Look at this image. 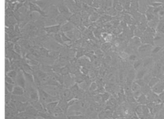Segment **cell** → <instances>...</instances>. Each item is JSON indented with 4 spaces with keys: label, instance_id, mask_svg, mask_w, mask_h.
I'll return each mask as SVG.
<instances>
[{
    "label": "cell",
    "instance_id": "14",
    "mask_svg": "<svg viewBox=\"0 0 164 119\" xmlns=\"http://www.w3.org/2000/svg\"><path fill=\"white\" fill-rule=\"evenodd\" d=\"M135 82L139 85L140 87H142L144 86L145 85V82L144 81V80L143 79H136L135 80Z\"/></svg>",
    "mask_w": 164,
    "mask_h": 119
},
{
    "label": "cell",
    "instance_id": "7",
    "mask_svg": "<svg viewBox=\"0 0 164 119\" xmlns=\"http://www.w3.org/2000/svg\"><path fill=\"white\" fill-rule=\"evenodd\" d=\"M143 67L142 59H138L137 61L133 62V68L135 71H137Z\"/></svg>",
    "mask_w": 164,
    "mask_h": 119
},
{
    "label": "cell",
    "instance_id": "18",
    "mask_svg": "<svg viewBox=\"0 0 164 119\" xmlns=\"http://www.w3.org/2000/svg\"><path fill=\"white\" fill-rule=\"evenodd\" d=\"M131 88L133 90H137L140 88V86L136 83V82H133L131 85Z\"/></svg>",
    "mask_w": 164,
    "mask_h": 119
},
{
    "label": "cell",
    "instance_id": "16",
    "mask_svg": "<svg viewBox=\"0 0 164 119\" xmlns=\"http://www.w3.org/2000/svg\"><path fill=\"white\" fill-rule=\"evenodd\" d=\"M5 80H6V82H7V83L11 84H14V80H13L12 78H10V77H8L7 76H6V77H5Z\"/></svg>",
    "mask_w": 164,
    "mask_h": 119
},
{
    "label": "cell",
    "instance_id": "3",
    "mask_svg": "<svg viewBox=\"0 0 164 119\" xmlns=\"http://www.w3.org/2000/svg\"><path fill=\"white\" fill-rule=\"evenodd\" d=\"M44 30L48 34H50V33H53V34H56L58 33L60 30V26H51V27H48L44 28Z\"/></svg>",
    "mask_w": 164,
    "mask_h": 119
},
{
    "label": "cell",
    "instance_id": "11",
    "mask_svg": "<svg viewBox=\"0 0 164 119\" xmlns=\"http://www.w3.org/2000/svg\"><path fill=\"white\" fill-rule=\"evenodd\" d=\"M54 39L56 43H58L60 45H62V46L64 45V43L63 41H62V36L60 34V33H56V34H54Z\"/></svg>",
    "mask_w": 164,
    "mask_h": 119
},
{
    "label": "cell",
    "instance_id": "12",
    "mask_svg": "<svg viewBox=\"0 0 164 119\" xmlns=\"http://www.w3.org/2000/svg\"><path fill=\"white\" fill-rule=\"evenodd\" d=\"M153 77V75L152 74V72H147V73L145 74V75L144 76V78H143V79L144 80V81L145 83H147L148 84V82H149V81L151 80V79L152 78V77Z\"/></svg>",
    "mask_w": 164,
    "mask_h": 119
},
{
    "label": "cell",
    "instance_id": "10",
    "mask_svg": "<svg viewBox=\"0 0 164 119\" xmlns=\"http://www.w3.org/2000/svg\"><path fill=\"white\" fill-rule=\"evenodd\" d=\"M131 45L133 46H136L137 45L138 48H139V46L141 45V41H140L139 38L135 37L131 39Z\"/></svg>",
    "mask_w": 164,
    "mask_h": 119
},
{
    "label": "cell",
    "instance_id": "9",
    "mask_svg": "<svg viewBox=\"0 0 164 119\" xmlns=\"http://www.w3.org/2000/svg\"><path fill=\"white\" fill-rule=\"evenodd\" d=\"M160 79L159 77H154L153 76L151 80L149 81V82H148V84H149V87H154L156 84H157L158 82L160 81Z\"/></svg>",
    "mask_w": 164,
    "mask_h": 119
},
{
    "label": "cell",
    "instance_id": "17",
    "mask_svg": "<svg viewBox=\"0 0 164 119\" xmlns=\"http://www.w3.org/2000/svg\"><path fill=\"white\" fill-rule=\"evenodd\" d=\"M128 57H129V60L133 61V62H135V61H137L138 59L136 55H135V54H131V55H130Z\"/></svg>",
    "mask_w": 164,
    "mask_h": 119
},
{
    "label": "cell",
    "instance_id": "2",
    "mask_svg": "<svg viewBox=\"0 0 164 119\" xmlns=\"http://www.w3.org/2000/svg\"><path fill=\"white\" fill-rule=\"evenodd\" d=\"M154 63V61H153V59L151 57L147 56L145 57L142 59V64H143V67L145 68H149L151 66L152 64Z\"/></svg>",
    "mask_w": 164,
    "mask_h": 119
},
{
    "label": "cell",
    "instance_id": "5",
    "mask_svg": "<svg viewBox=\"0 0 164 119\" xmlns=\"http://www.w3.org/2000/svg\"><path fill=\"white\" fill-rule=\"evenodd\" d=\"M16 81L19 83L21 86H24V85L25 84L26 79H25V76L24 74H23V71H19L17 73V77H16Z\"/></svg>",
    "mask_w": 164,
    "mask_h": 119
},
{
    "label": "cell",
    "instance_id": "6",
    "mask_svg": "<svg viewBox=\"0 0 164 119\" xmlns=\"http://www.w3.org/2000/svg\"><path fill=\"white\" fill-rule=\"evenodd\" d=\"M153 88V90H154L155 92L162 91V90L164 89V80H160L159 82H158V83Z\"/></svg>",
    "mask_w": 164,
    "mask_h": 119
},
{
    "label": "cell",
    "instance_id": "4",
    "mask_svg": "<svg viewBox=\"0 0 164 119\" xmlns=\"http://www.w3.org/2000/svg\"><path fill=\"white\" fill-rule=\"evenodd\" d=\"M147 69L144 68L142 67V68H140L139 70L136 71V74H135V79H143L144 78V76L145 74L147 73Z\"/></svg>",
    "mask_w": 164,
    "mask_h": 119
},
{
    "label": "cell",
    "instance_id": "8",
    "mask_svg": "<svg viewBox=\"0 0 164 119\" xmlns=\"http://www.w3.org/2000/svg\"><path fill=\"white\" fill-rule=\"evenodd\" d=\"M58 74H60L62 75V76H67V75H68V74H70L69 68L68 66H67L61 67V68H60V70H59Z\"/></svg>",
    "mask_w": 164,
    "mask_h": 119
},
{
    "label": "cell",
    "instance_id": "1",
    "mask_svg": "<svg viewBox=\"0 0 164 119\" xmlns=\"http://www.w3.org/2000/svg\"><path fill=\"white\" fill-rule=\"evenodd\" d=\"M153 46L151 45H147V44H142L138 48V52L140 54H145V53H151Z\"/></svg>",
    "mask_w": 164,
    "mask_h": 119
},
{
    "label": "cell",
    "instance_id": "19",
    "mask_svg": "<svg viewBox=\"0 0 164 119\" xmlns=\"http://www.w3.org/2000/svg\"><path fill=\"white\" fill-rule=\"evenodd\" d=\"M20 49H21L20 46L18 45V44H17V45L15 46V51H16L17 53H21Z\"/></svg>",
    "mask_w": 164,
    "mask_h": 119
},
{
    "label": "cell",
    "instance_id": "15",
    "mask_svg": "<svg viewBox=\"0 0 164 119\" xmlns=\"http://www.w3.org/2000/svg\"><path fill=\"white\" fill-rule=\"evenodd\" d=\"M111 47V44H110L109 43H104L102 45V46H101V50H109V49Z\"/></svg>",
    "mask_w": 164,
    "mask_h": 119
},
{
    "label": "cell",
    "instance_id": "13",
    "mask_svg": "<svg viewBox=\"0 0 164 119\" xmlns=\"http://www.w3.org/2000/svg\"><path fill=\"white\" fill-rule=\"evenodd\" d=\"M17 75V72H15V70H11V71H9V72H7L6 76L10 77V78H12L13 80H14V79H16Z\"/></svg>",
    "mask_w": 164,
    "mask_h": 119
}]
</instances>
